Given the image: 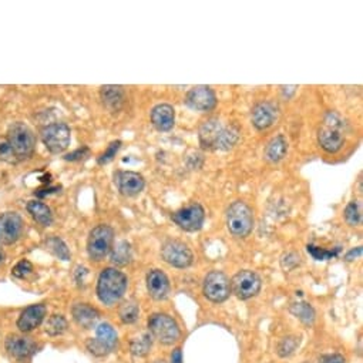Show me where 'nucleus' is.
Segmentation results:
<instances>
[{
	"mask_svg": "<svg viewBox=\"0 0 363 363\" xmlns=\"http://www.w3.org/2000/svg\"><path fill=\"white\" fill-rule=\"evenodd\" d=\"M154 363H165V362H164V360H156Z\"/></svg>",
	"mask_w": 363,
	"mask_h": 363,
	"instance_id": "obj_45",
	"label": "nucleus"
},
{
	"mask_svg": "<svg viewBox=\"0 0 363 363\" xmlns=\"http://www.w3.org/2000/svg\"><path fill=\"white\" fill-rule=\"evenodd\" d=\"M117 346V332L110 324H100L97 336L87 342V349L94 356H105Z\"/></svg>",
	"mask_w": 363,
	"mask_h": 363,
	"instance_id": "obj_8",
	"label": "nucleus"
},
{
	"mask_svg": "<svg viewBox=\"0 0 363 363\" xmlns=\"http://www.w3.org/2000/svg\"><path fill=\"white\" fill-rule=\"evenodd\" d=\"M127 291V276L116 269L105 268L97 281V296L104 305H114Z\"/></svg>",
	"mask_w": 363,
	"mask_h": 363,
	"instance_id": "obj_1",
	"label": "nucleus"
},
{
	"mask_svg": "<svg viewBox=\"0 0 363 363\" xmlns=\"http://www.w3.org/2000/svg\"><path fill=\"white\" fill-rule=\"evenodd\" d=\"M291 312L302 320L304 324L307 325H312L313 320H315V311L313 308L307 304V302H296V304H292L291 307Z\"/></svg>",
	"mask_w": 363,
	"mask_h": 363,
	"instance_id": "obj_30",
	"label": "nucleus"
},
{
	"mask_svg": "<svg viewBox=\"0 0 363 363\" xmlns=\"http://www.w3.org/2000/svg\"><path fill=\"white\" fill-rule=\"evenodd\" d=\"M152 335L164 345H173L180 339V328L176 320L165 313H154L148 320Z\"/></svg>",
	"mask_w": 363,
	"mask_h": 363,
	"instance_id": "obj_5",
	"label": "nucleus"
},
{
	"mask_svg": "<svg viewBox=\"0 0 363 363\" xmlns=\"http://www.w3.org/2000/svg\"><path fill=\"white\" fill-rule=\"evenodd\" d=\"M281 264H282V268H284L285 271H292V269H295L299 264H301V258H299V255H296V253H293V252H289V253H287V255L282 256Z\"/></svg>",
	"mask_w": 363,
	"mask_h": 363,
	"instance_id": "obj_38",
	"label": "nucleus"
},
{
	"mask_svg": "<svg viewBox=\"0 0 363 363\" xmlns=\"http://www.w3.org/2000/svg\"><path fill=\"white\" fill-rule=\"evenodd\" d=\"M344 121L336 113H328L324 118L322 125L319 127L318 141L325 152L338 153L345 144V132Z\"/></svg>",
	"mask_w": 363,
	"mask_h": 363,
	"instance_id": "obj_2",
	"label": "nucleus"
},
{
	"mask_svg": "<svg viewBox=\"0 0 363 363\" xmlns=\"http://www.w3.org/2000/svg\"><path fill=\"white\" fill-rule=\"evenodd\" d=\"M298 346H299V338L287 336L280 342V344H278L276 353L281 357H287V356H291L296 351Z\"/></svg>",
	"mask_w": 363,
	"mask_h": 363,
	"instance_id": "obj_34",
	"label": "nucleus"
},
{
	"mask_svg": "<svg viewBox=\"0 0 363 363\" xmlns=\"http://www.w3.org/2000/svg\"><path fill=\"white\" fill-rule=\"evenodd\" d=\"M345 220L349 225L356 227L362 224V205L359 201H352L345 208Z\"/></svg>",
	"mask_w": 363,
	"mask_h": 363,
	"instance_id": "obj_33",
	"label": "nucleus"
},
{
	"mask_svg": "<svg viewBox=\"0 0 363 363\" xmlns=\"http://www.w3.org/2000/svg\"><path fill=\"white\" fill-rule=\"evenodd\" d=\"M278 117L276 107L269 101H261L253 105L251 112L252 124L258 128V130H267L269 128Z\"/></svg>",
	"mask_w": 363,
	"mask_h": 363,
	"instance_id": "obj_17",
	"label": "nucleus"
},
{
	"mask_svg": "<svg viewBox=\"0 0 363 363\" xmlns=\"http://www.w3.org/2000/svg\"><path fill=\"white\" fill-rule=\"evenodd\" d=\"M231 291L240 299H249L261 289V278L252 271H241L231 280Z\"/></svg>",
	"mask_w": 363,
	"mask_h": 363,
	"instance_id": "obj_10",
	"label": "nucleus"
},
{
	"mask_svg": "<svg viewBox=\"0 0 363 363\" xmlns=\"http://www.w3.org/2000/svg\"><path fill=\"white\" fill-rule=\"evenodd\" d=\"M360 253H362V247H357V248H355V249H351V251L346 253L345 260H346V261H353V260L357 258V256H360Z\"/></svg>",
	"mask_w": 363,
	"mask_h": 363,
	"instance_id": "obj_42",
	"label": "nucleus"
},
{
	"mask_svg": "<svg viewBox=\"0 0 363 363\" xmlns=\"http://www.w3.org/2000/svg\"><path fill=\"white\" fill-rule=\"evenodd\" d=\"M101 100L107 109L117 110L123 104L124 90L120 85H104V87H101Z\"/></svg>",
	"mask_w": 363,
	"mask_h": 363,
	"instance_id": "obj_25",
	"label": "nucleus"
},
{
	"mask_svg": "<svg viewBox=\"0 0 363 363\" xmlns=\"http://www.w3.org/2000/svg\"><path fill=\"white\" fill-rule=\"evenodd\" d=\"M5 262V252L2 249V244H0V265Z\"/></svg>",
	"mask_w": 363,
	"mask_h": 363,
	"instance_id": "obj_44",
	"label": "nucleus"
},
{
	"mask_svg": "<svg viewBox=\"0 0 363 363\" xmlns=\"http://www.w3.org/2000/svg\"><path fill=\"white\" fill-rule=\"evenodd\" d=\"M147 289L154 299L161 301L169 292V281L167 275L160 269L149 271L147 275Z\"/></svg>",
	"mask_w": 363,
	"mask_h": 363,
	"instance_id": "obj_19",
	"label": "nucleus"
},
{
	"mask_svg": "<svg viewBox=\"0 0 363 363\" xmlns=\"http://www.w3.org/2000/svg\"><path fill=\"white\" fill-rule=\"evenodd\" d=\"M120 147H121V141H113L110 145H109V148H107L105 149V152L98 157V164H107V163H110L114 157H116V154H117V152H118V149H120Z\"/></svg>",
	"mask_w": 363,
	"mask_h": 363,
	"instance_id": "obj_36",
	"label": "nucleus"
},
{
	"mask_svg": "<svg viewBox=\"0 0 363 363\" xmlns=\"http://www.w3.org/2000/svg\"><path fill=\"white\" fill-rule=\"evenodd\" d=\"M231 293V284L228 278L220 272L212 271L204 280V295L212 302H224Z\"/></svg>",
	"mask_w": 363,
	"mask_h": 363,
	"instance_id": "obj_11",
	"label": "nucleus"
},
{
	"mask_svg": "<svg viewBox=\"0 0 363 363\" xmlns=\"http://www.w3.org/2000/svg\"><path fill=\"white\" fill-rule=\"evenodd\" d=\"M227 227L234 237L245 238L253 229V212L244 201H235L227 211Z\"/></svg>",
	"mask_w": 363,
	"mask_h": 363,
	"instance_id": "obj_4",
	"label": "nucleus"
},
{
	"mask_svg": "<svg viewBox=\"0 0 363 363\" xmlns=\"http://www.w3.org/2000/svg\"><path fill=\"white\" fill-rule=\"evenodd\" d=\"M46 313H48V308L45 305L41 304L30 305L20 313L17 319V328L20 329V332L25 333L32 332L33 329L41 325V322L46 318Z\"/></svg>",
	"mask_w": 363,
	"mask_h": 363,
	"instance_id": "obj_16",
	"label": "nucleus"
},
{
	"mask_svg": "<svg viewBox=\"0 0 363 363\" xmlns=\"http://www.w3.org/2000/svg\"><path fill=\"white\" fill-rule=\"evenodd\" d=\"M68 329V320L63 315H53L48 319L46 322V332L50 336H59L66 332Z\"/></svg>",
	"mask_w": 363,
	"mask_h": 363,
	"instance_id": "obj_32",
	"label": "nucleus"
},
{
	"mask_svg": "<svg viewBox=\"0 0 363 363\" xmlns=\"http://www.w3.org/2000/svg\"><path fill=\"white\" fill-rule=\"evenodd\" d=\"M238 128L237 127H227V128H222V132L216 143V147L214 148H218V149H229L232 148L235 144H237L238 141Z\"/></svg>",
	"mask_w": 363,
	"mask_h": 363,
	"instance_id": "obj_26",
	"label": "nucleus"
},
{
	"mask_svg": "<svg viewBox=\"0 0 363 363\" xmlns=\"http://www.w3.org/2000/svg\"><path fill=\"white\" fill-rule=\"evenodd\" d=\"M288 152V143L284 136H276L272 138L268 145L265 147V160L269 163H278L281 161Z\"/></svg>",
	"mask_w": 363,
	"mask_h": 363,
	"instance_id": "obj_23",
	"label": "nucleus"
},
{
	"mask_svg": "<svg viewBox=\"0 0 363 363\" xmlns=\"http://www.w3.org/2000/svg\"><path fill=\"white\" fill-rule=\"evenodd\" d=\"M205 220V211L200 204H191L173 214V221L184 231H198Z\"/></svg>",
	"mask_w": 363,
	"mask_h": 363,
	"instance_id": "obj_12",
	"label": "nucleus"
},
{
	"mask_svg": "<svg viewBox=\"0 0 363 363\" xmlns=\"http://www.w3.org/2000/svg\"><path fill=\"white\" fill-rule=\"evenodd\" d=\"M222 132V125L220 123V120L217 118H209L207 121L203 123V125L200 127V143L204 148H212L216 147V143L220 137Z\"/></svg>",
	"mask_w": 363,
	"mask_h": 363,
	"instance_id": "obj_21",
	"label": "nucleus"
},
{
	"mask_svg": "<svg viewBox=\"0 0 363 363\" xmlns=\"http://www.w3.org/2000/svg\"><path fill=\"white\" fill-rule=\"evenodd\" d=\"M113 240H114L113 228H110L109 225L96 227L90 232L89 242H87V252L90 258L96 262L103 261L107 253L112 251Z\"/></svg>",
	"mask_w": 363,
	"mask_h": 363,
	"instance_id": "obj_6",
	"label": "nucleus"
},
{
	"mask_svg": "<svg viewBox=\"0 0 363 363\" xmlns=\"http://www.w3.org/2000/svg\"><path fill=\"white\" fill-rule=\"evenodd\" d=\"M46 247L54 256H57L59 260H61V261H69L70 260V251H69L68 245L64 244V241L60 240L59 237L48 238Z\"/></svg>",
	"mask_w": 363,
	"mask_h": 363,
	"instance_id": "obj_28",
	"label": "nucleus"
},
{
	"mask_svg": "<svg viewBox=\"0 0 363 363\" xmlns=\"http://www.w3.org/2000/svg\"><path fill=\"white\" fill-rule=\"evenodd\" d=\"M308 252L313 256L315 260L318 261H328V260H332L335 258V256L339 253V248H335L333 251H326V249H322V248H318L315 245H308Z\"/></svg>",
	"mask_w": 363,
	"mask_h": 363,
	"instance_id": "obj_35",
	"label": "nucleus"
},
{
	"mask_svg": "<svg viewBox=\"0 0 363 363\" xmlns=\"http://www.w3.org/2000/svg\"><path fill=\"white\" fill-rule=\"evenodd\" d=\"M114 183L121 194L127 197H134L140 194L145 184L143 176L134 173V171H120L114 177Z\"/></svg>",
	"mask_w": 363,
	"mask_h": 363,
	"instance_id": "obj_15",
	"label": "nucleus"
},
{
	"mask_svg": "<svg viewBox=\"0 0 363 363\" xmlns=\"http://www.w3.org/2000/svg\"><path fill=\"white\" fill-rule=\"evenodd\" d=\"M28 211L33 220L39 222L41 227H50L53 222L52 209L41 201H30L28 204Z\"/></svg>",
	"mask_w": 363,
	"mask_h": 363,
	"instance_id": "obj_24",
	"label": "nucleus"
},
{
	"mask_svg": "<svg viewBox=\"0 0 363 363\" xmlns=\"http://www.w3.org/2000/svg\"><path fill=\"white\" fill-rule=\"evenodd\" d=\"M161 256L167 264L176 268H187L192 264V260H194V255H192L191 249L184 242L176 240H169L163 244Z\"/></svg>",
	"mask_w": 363,
	"mask_h": 363,
	"instance_id": "obj_9",
	"label": "nucleus"
},
{
	"mask_svg": "<svg viewBox=\"0 0 363 363\" xmlns=\"http://www.w3.org/2000/svg\"><path fill=\"white\" fill-rule=\"evenodd\" d=\"M320 363H345V359L342 357L340 355H328V356L322 357Z\"/></svg>",
	"mask_w": 363,
	"mask_h": 363,
	"instance_id": "obj_41",
	"label": "nucleus"
},
{
	"mask_svg": "<svg viewBox=\"0 0 363 363\" xmlns=\"http://www.w3.org/2000/svg\"><path fill=\"white\" fill-rule=\"evenodd\" d=\"M120 319L121 322L124 324H134L136 320L138 319L140 315V309H138V304L134 301H127L120 307L118 311Z\"/></svg>",
	"mask_w": 363,
	"mask_h": 363,
	"instance_id": "obj_31",
	"label": "nucleus"
},
{
	"mask_svg": "<svg viewBox=\"0 0 363 363\" xmlns=\"http://www.w3.org/2000/svg\"><path fill=\"white\" fill-rule=\"evenodd\" d=\"M89 153H90L89 148L87 147H83V148H79V149H76V152L68 154L66 156V160L68 161H79V160H81L84 157H87Z\"/></svg>",
	"mask_w": 363,
	"mask_h": 363,
	"instance_id": "obj_40",
	"label": "nucleus"
},
{
	"mask_svg": "<svg viewBox=\"0 0 363 363\" xmlns=\"http://www.w3.org/2000/svg\"><path fill=\"white\" fill-rule=\"evenodd\" d=\"M171 362H173V363H183V355H181L180 349H176L173 352V355H171Z\"/></svg>",
	"mask_w": 363,
	"mask_h": 363,
	"instance_id": "obj_43",
	"label": "nucleus"
},
{
	"mask_svg": "<svg viewBox=\"0 0 363 363\" xmlns=\"http://www.w3.org/2000/svg\"><path fill=\"white\" fill-rule=\"evenodd\" d=\"M23 232V220L17 212H5L0 216V244H14Z\"/></svg>",
	"mask_w": 363,
	"mask_h": 363,
	"instance_id": "obj_13",
	"label": "nucleus"
},
{
	"mask_svg": "<svg viewBox=\"0 0 363 363\" xmlns=\"http://www.w3.org/2000/svg\"><path fill=\"white\" fill-rule=\"evenodd\" d=\"M152 335L149 333H141L138 338H134L132 340V345H130V349H132V353L136 355V356H145L149 349H152Z\"/></svg>",
	"mask_w": 363,
	"mask_h": 363,
	"instance_id": "obj_29",
	"label": "nucleus"
},
{
	"mask_svg": "<svg viewBox=\"0 0 363 363\" xmlns=\"http://www.w3.org/2000/svg\"><path fill=\"white\" fill-rule=\"evenodd\" d=\"M33 271V265L28 261V260H23L17 262L13 269H12V273L16 276V278H26L28 275H30Z\"/></svg>",
	"mask_w": 363,
	"mask_h": 363,
	"instance_id": "obj_37",
	"label": "nucleus"
},
{
	"mask_svg": "<svg viewBox=\"0 0 363 363\" xmlns=\"http://www.w3.org/2000/svg\"><path fill=\"white\" fill-rule=\"evenodd\" d=\"M152 123L160 132H168L174 127L176 113L169 104H158L152 112Z\"/></svg>",
	"mask_w": 363,
	"mask_h": 363,
	"instance_id": "obj_20",
	"label": "nucleus"
},
{
	"mask_svg": "<svg viewBox=\"0 0 363 363\" xmlns=\"http://www.w3.org/2000/svg\"><path fill=\"white\" fill-rule=\"evenodd\" d=\"M0 160H2V161H9V163H12V161L16 160L6 140L0 141Z\"/></svg>",
	"mask_w": 363,
	"mask_h": 363,
	"instance_id": "obj_39",
	"label": "nucleus"
},
{
	"mask_svg": "<svg viewBox=\"0 0 363 363\" xmlns=\"http://www.w3.org/2000/svg\"><path fill=\"white\" fill-rule=\"evenodd\" d=\"M187 104L197 112H209L217 104V97L208 85H197L187 94Z\"/></svg>",
	"mask_w": 363,
	"mask_h": 363,
	"instance_id": "obj_14",
	"label": "nucleus"
},
{
	"mask_svg": "<svg viewBox=\"0 0 363 363\" xmlns=\"http://www.w3.org/2000/svg\"><path fill=\"white\" fill-rule=\"evenodd\" d=\"M72 140L70 127L64 123H54L41 130V141L50 153L60 154L68 149Z\"/></svg>",
	"mask_w": 363,
	"mask_h": 363,
	"instance_id": "obj_7",
	"label": "nucleus"
},
{
	"mask_svg": "<svg viewBox=\"0 0 363 363\" xmlns=\"http://www.w3.org/2000/svg\"><path fill=\"white\" fill-rule=\"evenodd\" d=\"M5 346H6V351L13 357H17V359H26L32 356L37 349L32 338L20 336V335H9L5 342Z\"/></svg>",
	"mask_w": 363,
	"mask_h": 363,
	"instance_id": "obj_18",
	"label": "nucleus"
},
{
	"mask_svg": "<svg viewBox=\"0 0 363 363\" xmlns=\"http://www.w3.org/2000/svg\"><path fill=\"white\" fill-rule=\"evenodd\" d=\"M6 141L16 160L29 158L36 147L34 134L25 123H14L13 125H10Z\"/></svg>",
	"mask_w": 363,
	"mask_h": 363,
	"instance_id": "obj_3",
	"label": "nucleus"
},
{
	"mask_svg": "<svg viewBox=\"0 0 363 363\" xmlns=\"http://www.w3.org/2000/svg\"><path fill=\"white\" fill-rule=\"evenodd\" d=\"M72 313L77 325L84 329L93 328L98 319V311L89 304H76L72 309Z\"/></svg>",
	"mask_w": 363,
	"mask_h": 363,
	"instance_id": "obj_22",
	"label": "nucleus"
},
{
	"mask_svg": "<svg viewBox=\"0 0 363 363\" xmlns=\"http://www.w3.org/2000/svg\"><path fill=\"white\" fill-rule=\"evenodd\" d=\"M112 261L116 265H127L132 261V248L127 241H120L112 252Z\"/></svg>",
	"mask_w": 363,
	"mask_h": 363,
	"instance_id": "obj_27",
	"label": "nucleus"
}]
</instances>
